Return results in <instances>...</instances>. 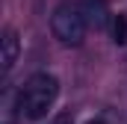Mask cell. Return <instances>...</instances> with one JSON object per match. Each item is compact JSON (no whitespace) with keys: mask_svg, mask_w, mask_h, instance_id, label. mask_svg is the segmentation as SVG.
I'll return each mask as SVG.
<instances>
[{"mask_svg":"<svg viewBox=\"0 0 127 124\" xmlns=\"http://www.w3.org/2000/svg\"><path fill=\"white\" fill-rule=\"evenodd\" d=\"M50 124H74V115H71V112H59Z\"/></svg>","mask_w":127,"mask_h":124,"instance_id":"obj_6","label":"cell"},{"mask_svg":"<svg viewBox=\"0 0 127 124\" xmlns=\"http://www.w3.org/2000/svg\"><path fill=\"white\" fill-rule=\"evenodd\" d=\"M86 124H103V121H86Z\"/></svg>","mask_w":127,"mask_h":124,"instance_id":"obj_7","label":"cell"},{"mask_svg":"<svg viewBox=\"0 0 127 124\" xmlns=\"http://www.w3.org/2000/svg\"><path fill=\"white\" fill-rule=\"evenodd\" d=\"M86 18L80 12V6H59L50 18V30L62 44H80L86 35Z\"/></svg>","mask_w":127,"mask_h":124,"instance_id":"obj_2","label":"cell"},{"mask_svg":"<svg viewBox=\"0 0 127 124\" xmlns=\"http://www.w3.org/2000/svg\"><path fill=\"white\" fill-rule=\"evenodd\" d=\"M56 94H59V80L53 74H47V71H38V74H32L30 80L24 83V89L18 94V109H21L24 118L41 121L50 112Z\"/></svg>","mask_w":127,"mask_h":124,"instance_id":"obj_1","label":"cell"},{"mask_svg":"<svg viewBox=\"0 0 127 124\" xmlns=\"http://www.w3.org/2000/svg\"><path fill=\"white\" fill-rule=\"evenodd\" d=\"M0 44H3V47H0V68H3V74H6V71H12V65L18 62V53H21L18 32H15V30H6Z\"/></svg>","mask_w":127,"mask_h":124,"instance_id":"obj_4","label":"cell"},{"mask_svg":"<svg viewBox=\"0 0 127 124\" xmlns=\"http://www.w3.org/2000/svg\"><path fill=\"white\" fill-rule=\"evenodd\" d=\"M112 35H115V44H124L127 41V18L124 15H118L112 21Z\"/></svg>","mask_w":127,"mask_h":124,"instance_id":"obj_5","label":"cell"},{"mask_svg":"<svg viewBox=\"0 0 127 124\" xmlns=\"http://www.w3.org/2000/svg\"><path fill=\"white\" fill-rule=\"evenodd\" d=\"M80 12L86 18V24L95 32H100L109 24V9H106V0H80Z\"/></svg>","mask_w":127,"mask_h":124,"instance_id":"obj_3","label":"cell"}]
</instances>
